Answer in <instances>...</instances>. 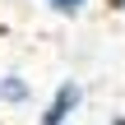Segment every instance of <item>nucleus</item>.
I'll list each match as a JSON object with an SVG mask.
<instances>
[{"label":"nucleus","mask_w":125,"mask_h":125,"mask_svg":"<svg viewBox=\"0 0 125 125\" xmlns=\"http://www.w3.org/2000/svg\"><path fill=\"white\" fill-rule=\"evenodd\" d=\"M79 107H83V83H79V79H60L56 93L42 102L37 125H70V116H74Z\"/></svg>","instance_id":"1"},{"label":"nucleus","mask_w":125,"mask_h":125,"mask_svg":"<svg viewBox=\"0 0 125 125\" xmlns=\"http://www.w3.org/2000/svg\"><path fill=\"white\" fill-rule=\"evenodd\" d=\"M28 102H32V79L19 70L0 74V107H28Z\"/></svg>","instance_id":"2"},{"label":"nucleus","mask_w":125,"mask_h":125,"mask_svg":"<svg viewBox=\"0 0 125 125\" xmlns=\"http://www.w3.org/2000/svg\"><path fill=\"white\" fill-rule=\"evenodd\" d=\"M46 5H51L60 19H79V14L88 9V0H46Z\"/></svg>","instance_id":"3"},{"label":"nucleus","mask_w":125,"mask_h":125,"mask_svg":"<svg viewBox=\"0 0 125 125\" xmlns=\"http://www.w3.org/2000/svg\"><path fill=\"white\" fill-rule=\"evenodd\" d=\"M107 9H116V14H125V0H107Z\"/></svg>","instance_id":"4"},{"label":"nucleus","mask_w":125,"mask_h":125,"mask_svg":"<svg viewBox=\"0 0 125 125\" xmlns=\"http://www.w3.org/2000/svg\"><path fill=\"white\" fill-rule=\"evenodd\" d=\"M107 125H125V116H111V121H107Z\"/></svg>","instance_id":"5"}]
</instances>
